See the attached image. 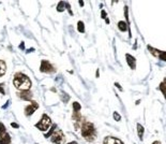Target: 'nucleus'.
<instances>
[{"label": "nucleus", "mask_w": 166, "mask_h": 144, "mask_svg": "<svg viewBox=\"0 0 166 144\" xmlns=\"http://www.w3.org/2000/svg\"><path fill=\"white\" fill-rule=\"evenodd\" d=\"M40 71L43 73H54L56 71V69L48 60H42L41 66H40Z\"/></svg>", "instance_id": "423d86ee"}, {"label": "nucleus", "mask_w": 166, "mask_h": 144, "mask_svg": "<svg viewBox=\"0 0 166 144\" xmlns=\"http://www.w3.org/2000/svg\"><path fill=\"white\" fill-rule=\"evenodd\" d=\"M13 84L16 87V89L21 90V92H25V90H29L30 87H31V80L24 73L17 72L14 75Z\"/></svg>", "instance_id": "f257e3e1"}, {"label": "nucleus", "mask_w": 166, "mask_h": 144, "mask_svg": "<svg viewBox=\"0 0 166 144\" xmlns=\"http://www.w3.org/2000/svg\"><path fill=\"white\" fill-rule=\"evenodd\" d=\"M24 44H25L24 42H22L21 45H19V49H21V50H25V45Z\"/></svg>", "instance_id": "5701e85b"}, {"label": "nucleus", "mask_w": 166, "mask_h": 144, "mask_svg": "<svg viewBox=\"0 0 166 144\" xmlns=\"http://www.w3.org/2000/svg\"><path fill=\"white\" fill-rule=\"evenodd\" d=\"M80 130H82V136L85 140H87V141L95 140V137H97V130H95V127L92 123L83 122Z\"/></svg>", "instance_id": "f03ea898"}, {"label": "nucleus", "mask_w": 166, "mask_h": 144, "mask_svg": "<svg viewBox=\"0 0 166 144\" xmlns=\"http://www.w3.org/2000/svg\"><path fill=\"white\" fill-rule=\"evenodd\" d=\"M51 126H52V120L49 118V116L46 114L42 115V118L40 120V122L36 124V127L41 131H46Z\"/></svg>", "instance_id": "7ed1b4c3"}, {"label": "nucleus", "mask_w": 166, "mask_h": 144, "mask_svg": "<svg viewBox=\"0 0 166 144\" xmlns=\"http://www.w3.org/2000/svg\"><path fill=\"white\" fill-rule=\"evenodd\" d=\"M64 7H65V2L64 1H60L57 6V11L58 12H63L64 11Z\"/></svg>", "instance_id": "dca6fc26"}, {"label": "nucleus", "mask_w": 166, "mask_h": 144, "mask_svg": "<svg viewBox=\"0 0 166 144\" xmlns=\"http://www.w3.org/2000/svg\"><path fill=\"white\" fill-rule=\"evenodd\" d=\"M95 75H97V77H99L100 73H99V70H97V73H95Z\"/></svg>", "instance_id": "c85d7f7f"}, {"label": "nucleus", "mask_w": 166, "mask_h": 144, "mask_svg": "<svg viewBox=\"0 0 166 144\" xmlns=\"http://www.w3.org/2000/svg\"><path fill=\"white\" fill-rule=\"evenodd\" d=\"M8 105H9V101H8V102L6 103V105H4V107H3V109H6V108H8Z\"/></svg>", "instance_id": "c756f323"}, {"label": "nucleus", "mask_w": 166, "mask_h": 144, "mask_svg": "<svg viewBox=\"0 0 166 144\" xmlns=\"http://www.w3.org/2000/svg\"><path fill=\"white\" fill-rule=\"evenodd\" d=\"M115 85H116V86H117L118 88H119V90H122V88H121V86H120V85H119V84H118V83H116V84H115Z\"/></svg>", "instance_id": "a878e982"}, {"label": "nucleus", "mask_w": 166, "mask_h": 144, "mask_svg": "<svg viewBox=\"0 0 166 144\" xmlns=\"http://www.w3.org/2000/svg\"><path fill=\"white\" fill-rule=\"evenodd\" d=\"M125 58H127V61H128L129 67L132 70H135V68H136V59H135V57L130 54H127L125 55Z\"/></svg>", "instance_id": "9d476101"}, {"label": "nucleus", "mask_w": 166, "mask_h": 144, "mask_svg": "<svg viewBox=\"0 0 166 144\" xmlns=\"http://www.w3.org/2000/svg\"><path fill=\"white\" fill-rule=\"evenodd\" d=\"M51 140H52V142L55 144H63L65 142V136L63 135L62 130L57 129L56 128V129L54 130V132L52 133Z\"/></svg>", "instance_id": "20e7f679"}, {"label": "nucleus", "mask_w": 166, "mask_h": 144, "mask_svg": "<svg viewBox=\"0 0 166 144\" xmlns=\"http://www.w3.org/2000/svg\"><path fill=\"white\" fill-rule=\"evenodd\" d=\"M144 127H143L140 124H137V133H138V137H139L140 140H143V137H144Z\"/></svg>", "instance_id": "4468645a"}, {"label": "nucleus", "mask_w": 166, "mask_h": 144, "mask_svg": "<svg viewBox=\"0 0 166 144\" xmlns=\"http://www.w3.org/2000/svg\"><path fill=\"white\" fill-rule=\"evenodd\" d=\"M103 144H123L121 140L114 137H106L103 141Z\"/></svg>", "instance_id": "9b49d317"}, {"label": "nucleus", "mask_w": 166, "mask_h": 144, "mask_svg": "<svg viewBox=\"0 0 166 144\" xmlns=\"http://www.w3.org/2000/svg\"><path fill=\"white\" fill-rule=\"evenodd\" d=\"M38 109H39V103H38L37 101H31V103L25 108V115L26 116L32 115Z\"/></svg>", "instance_id": "0eeeda50"}, {"label": "nucleus", "mask_w": 166, "mask_h": 144, "mask_svg": "<svg viewBox=\"0 0 166 144\" xmlns=\"http://www.w3.org/2000/svg\"><path fill=\"white\" fill-rule=\"evenodd\" d=\"M18 98H21L22 100H26L29 101L32 99V93L30 90H25V92H18L17 93Z\"/></svg>", "instance_id": "1a4fd4ad"}, {"label": "nucleus", "mask_w": 166, "mask_h": 144, "mask_svg": "<svg viewBox=\"0 0 166 144\" xmlns=\"http://www.w3.org/2000/svg\"><path fill=\"white\" fill-rule=\"evenodd\" d=\"M56 128H57V125H56V124H55V125H53V126H52V128H51V130H49L47 133H45V138H49V137H51L52 133L54 132V130L56 129Z\"/></svg>", "instance_id": "a211bd4d"}, {"label": "nucleus", "mask_w": 166, "mask_h": 144, "mask_svg": "<svg viewBox=\"0 0 166 144\" xmlns=\"http://www.w3.org/2000/svg\"><path fill=\"white\" fill-rule=\"evenodd\" d=\"M7 72V65L3 60L0 59V77H3Z\"/></svg>", "instance_id": "ddd939ff"}, {"label": "nucleus", "mask_w": 166, "mask_h": 144, "mask_svg": "<svg viewBox=\"0 0 166 144\" xmlns=\"http://www.w3.org/2000/svg\"><path fill=\"white\" fill-rule=\"evenodd\" d=\"M68 144H78L76 142V141H72V142H70V143H68Z\"/></svg>", "instance_id": "bb28decb"}, {"label": "nucleus", "mask_w": 166, "mask_h": 144, "mask_svg": "<svg viewBox=\"0 0 166 144\" xmlns=\"http://www.w3.org/2000/svg\"><path fill=\"white\" fill-rule=\"evenodd\" d=\"M65 7H67V9L69 10V13L73 15V12H72V10H71V7H70V3H68V2H65Z\"/></svg>", "instance_id": "4be33fe9"}, {"label": "nucleus", "mask_w": 166, "mask_h": 144, "mask_svg": "<svg viewBox=\"0 0 166 144\" xmlns=\"http://www.w3.org/2000/svg\"><path fill=\"white\" fill-rule=\"evenodd\" d=\"M152 144H161V142H160V141H154Z\"/></svg>", "instance_id": "cd10ccee"}, {"label": "nucleus", "mask_w": 166, "mask_h": 144, "mask_svg": "<svg viewBox=\"0 0 166 144\" xmlns=\"http://www.w3.org/2000/svg\"><path fill=\"white\" fill-rule=\"evenodd\" d=\"M148 50L151 52V54L153 55V56H155V57H158V58H160L161 60H163V61H165V52L164 51H159V50H155V49H153L152 46H149L148 45Z\"/></svg>", "instance_id": "6e6552de"}, {"label": "nucleus", "mask_w": 166, "mask_h": 144, "mask_svg": "<svg viewBox=\"0 0 166 144\" xmlns=\"http://www.w3.org/2000/svg\"><path fill=\"white\" fill-rule=\"evenodd\" d=\"M77 30H78L79 32H82V34H84L85 32V25H84V22L79 21L77 23Z\"/></svg>", "instance_id": "2eb2a0df"}, {"label": "nucleus", "mask_w": 166, "mask_h": 144, "mask_svg": "<svg viewBox=\"0 0 166 144\" xmlns=\"http://www.w3.org/2000/svg\"><path fill=\"white\" fill-rule=\"evenodd\" d=\"M164 85H165V81H163V82H162V83H161V84H160V89H161V92H162V94H163V95H165Z\"/></svg>", "instance_id": "aec40b11"}, {"label": "nucleus", "mask_w": 166, "mask_h": 144, "mask_svg": "<svg viewBox=\"0 0 166 144\" xmlns=\"http://www.w3.org/2000/svg\"><path fill=\"white\" fill-rule=\"evenodd\" d=\"M11 125H12V127H14V128H18V125H17V124H15V123H12Z\"/></svg>", "instance_id": "b1692460"}, {"label": "nucleus", "mask_w": 166, "mask_h": 144, "mask_svg": "<svg viewBox=\"0 0 166 144\" xmlns=\"http://www.w3.org/2000/svg\"><path fill=\"white\" fill-rule=\"evenodd\" d=\"M79 6H80V7L84 6V2H83V1H79Z\"/></svg>", "instance_id": "7c9ffc66"}, {"label": "nucleus", "mask_w": 166, "mask_h": 144, "mask_svg": "<svg viewBox=\"0 0 166 144\" xmlns=\"http://www.w3.org/2000/svg\"><path fill=\"white\" fill-rule=\"evenodd\" d=\"M4 84L3 83H0V94H2V95H4Z\"/></svg>", "instance_id": "412c9836"}, {"label": "nucleus", "mask_w": 166, "mask_h": 144, "mask_svg": "<svg viewBox=\"0 0 166 144\" xmlns=\"http://www.w3.org/2000/svg\"><path fill=\"white\" fill-rule=\"evenodd\" d=\"M118 27H119V30L120 31H127V30H129L130 31V27L128 26V24L125 22H123V21H120L119 23H118ZM130 36H131V34H130Z\"/></svg>", "instance_id": "f8f14e48"}, {"label": "nucleus", "mask_w": 166, "mask_h": 144, "mask_svg": "<svg viewBox=\"0 0 166 144\" xmlns=\"http://www.w3.org/2000/svg\"><path fill=\"white\" fill-rule=\"evenodd\" d=\"M114 118H115L116 122H120V120H121V116L119 115V113H118V112L114 113Z\"/></svg>", "instance_id": "6ab92c4d"}, {"label": "nucleus", "mask_w": 166, "mask_h": 144, "mask_svg": "<svg viewBox=\"0 0 166 144\" xmlns=\"http://www.w3.org/2000/svg\"><path fill=\"white\" fill-rule=\"evenodd\" d=\"M105 16H106V13H105V11L103 10L102 11V19H105Z\"/></svg>", "instance_id": "393cba45"}, {"label": "nucleus", "mask_w": 166, "mask_h": 144, "mask_svg": "<svg viewBox=\"0 0 166 144\" xmlns=\"http://www.w3.org/2000/svg\"><path fill=\"white\" fill-rule=\"evenodd\" d=\"M0 144H11V137L7 132L3 123H0Z\"/></svg>", "instance_id": "39448f33"}, {"label": "nucleus", "mask_w": 166, "mask_h": 144, "mask_svg": "<svg viewBox=\"0 0 166 144\" xmlns=\"http://www.w3.org/2000/svg\"><path fill=\"white\" fill-rule=\"evenodd\" d=\"M80 109H82V105H80L78 102L75 101V102L73 103V112H79Z\"/></svg>", "instance_id": "f3484780"}]
</instances>
